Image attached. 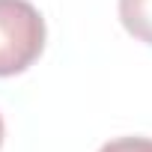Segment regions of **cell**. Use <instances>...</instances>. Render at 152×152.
<instances>
[{
  "instance_id": "6da1fadb",
  "label": "cell",
  "mask_w": 152,
  "mask_h": 152,
  "mask_svg": "<svg viewBox=\"0 0 152 152\" xmlns=\"http://www.w3.org/2000/svg\"><path fill=\"white\" fill-rule=\"evenodd\" d=\"M45 48V18L30 0H0V78L30 69Z\"/></svg>"
},
{
  "instance_id": "277c9868",
  "label": "cell",
  "mask_w": 152,
  "mask_h": 152,
  "mask_svg": "<svg viewBox=\"0 0 152 152\" xmlns=\"http://www.w3.org/2000/svg\"><path fill=\"white\" fill-rule=\"evenodd\" d=\"M0 143H3V116H0Z\"/></svg>"
},
{
  "instance_id": "3957f363",
  "label": "cell",
  "mask_w": 152,
  "mask_h": 152,
  "mask_svg": "<svg viewBox=\"0 0 152 152\" xmlns=\"http://www.w3.org/2000/svg\"><path fill=\"white\" fill-rule=\"evenodd\" d=\"M99 152H152V140L149 137H116V140H107Z\"/></svg>"
},
{
  "instance_id": "7a4b0ae2",
  "label": "cell",
  "mask_w": 152,
  "mask_h": 152,
  "mask_svg": "<svg viewBox=\"0 0 152 152\" xmlns=\"http://www.w3.org/2000/svg\"><path fill=\"white\" fill-rule=\"evenodd\" d=\"M119 21L134 39L152 45V0H119Z\"/></svg>"
}]
</instances>
